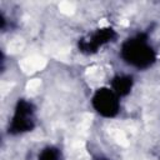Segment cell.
<instances>
[{
	"instance_id": "cell-2",
	"label": "cell",
	"mask_w": 160,
	"mask_h": 160,
	"mask_svg": "<svg viewBox=\"0 0 160 160\" xmlns=\"http://www.w3.org/2000/svg\"><path fill=\"white\" fill-rule=\"evenodd\" d=\"M60 11L66 14V15H70V14L74 12V5L69 1H64V2L60 4Z\"/></svg>"
},
{
	"instance_id": "cell-1",
	"label": "cell",
	"mask_w": 160,
	"mask_h": 160,
	"mask_svg": "<svg viewBox=\"0 0 160 160\" xmlns=\"http://www.w3.org/2000/svg\"><path fill=\"white\" fill-rule=\"evenodd\" d=\"M46 65V60L41 56H30L24 59L20 62V68L25 71V72H32V71H38L44 69Z\"/></svg>"
},
{
	"instance_id": "cell-4",
	"label": "cell",
	"mask_w": 160,
	"mask_h": 160,
	"mask_svg": "<svg viewBox=\"0 0 160 160\" xmlns=\"http://www.w3.org/2000/svg\"><path fill=\"white\" fill-rule=\"evenodd\" d=\"M99 25H100V28H105V26H108L109 24H108V21H106L105 19H102V20H100V22H99Z\"/></svg>"
},
{
	"instance_id": "cell-3",
	"label": "cell",
	"mask_w": 160,
	"mask_h": 160,
	"mask_svg": "<svg viewBox=\"0 0 160 160\" xmlns=\"http://www.w3.org/2000/svg\"><path fill=\"white\" fill-rule=\"evenodd\" d=\"M40 84H41V81L39 79H32L28 82V89L29 90H36L40 86Z\"/></svg>"
}]
</instances>
